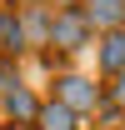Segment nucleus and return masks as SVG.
<instances>
[{"label":"nucleus","mask_w":125,"mask_h":130,"mask_svg":"<svg viewBox=\"0 0 125 130\" xmlns=\"http://www.w3.org/2000/svg\"><path fill=\"white\" fill-rule=\"evenodd\" d=\"M70 5H80V0H70Z\"/></svg>","instance_id":"ddd939ff"},{"label":"nucleus","mask_w":125,"mask_h":130,"mask_svg":"<svg viewBox=\"0 0 125 130\" xmlns=\"http://www.w3.org/2000/svg\"><path fill=\"white\" fill-rule=\"evenodd\" d=\"M25 45H50V5H20Z\"/></svg>","instance_id":"0eeeda50"},{"label":"nucleus","mask_w":125,"mask_h":130,"mask_svg":"<svg viewBox=\"0 0 125 130\" xmlns=\"http://www.w3.org/2000/svg\"><path fill=\"white\" fill-rule=\"evenodd\" d=\"M50 45H55V55H75V50L95 45V30L80 15V5H50Z\"/></svg>","instance_id":"f257e3e1"},{"label":"nucleus","mask_w":125,"mask_h":130,"mask_svg":"<svg viewBox=\"0 0 125 130\" xmlns=\"http://www.w3.org/2000/svg\"><path fill=\"white\" fill-rule=\"evenodd\" d=\"M5 85H10V80H5V70H0V90H5Z\"/></svg>","instance_id":"9b49d317"},{"label":"nucleus","mask_w":125,"mask_h":130,"mask_svg":"<svg viewBox=\"0 0 125 130\" xmlns=\"http://www.w3.org/2000/svg\"><path fill=\"white\" fill-rule=\"evenodd\" d=\"M35 130H85L75 110H65L60 100H40V115H35Z\"/></svg>","instance_id":"6e6552de"},{"label":"nucleus","mask_w":125,"mask_h":130,"mask_svg":"<svg viewBox=\"0 0 125 130\" xmlns=\"http://www.w3.org/2000/svg\"><path fill=\"white\" fill-rule=\"evenodd\" d=\"M0 55H25V25H20V5H0Z\"/></svg>","instance_id":"20e7f679"},{"label":"nucleus","mask_w":125,"mask_h":130,"mask_svg":"<svg viewBox=\"0 0 125 130\" xmlns=\"http://www.w3.org/2000/svg\"><path fill=\"white\" fill-rule=\"evenodd\" d=\"M110 105H120V110H125V70H120V75H110Z\"/></svg>","instance_id":"1a4fd4ad"},{"label":"nucleus","mask_w":125,"mask_h":130,"mask_svg":"<svg viewBox=\"0 0 125 130\" xmlns=\"http://www.w3.org/2000/svg\"><path fill=\"white\" fill-rule=\"evenodd\" d=\"M5 115H10L15 125H35V115H40V100H35L25 85H5Z\"/></svg>","instance_id":"39448f33"},{"label":"nucleus","mask_w":125,"mask_h":130,"mask_svg":"<svg viewBox=\"0 0 125 130\" xmlns=\"http://www.w3.org/2000/svg\"><path fill=\"white\" fill-rule=\"evenodd\" d=\"M80 15L90 20V30H95V35L125 30V0H80Z\"/></svg>","instance_id":"7ed1b4c3"},{"label":"nucleus","mask_w":125,"mask_h":130,"mask_svg":"<svg viewBox=\"0 0 125 130\" xmlns=\"http://www.w3.org/2000/svg\"><path fill=\"white\" fill-rule=\"evenodd\" d=\"M20 5H45V0H20Z\"/></svg>","instance_id":"9d476101"},{"label":"nucleus","mask_w":125,"mask_h":130,"mask_svg":"<svg viewBox=\"0 0 125 130\" xmlns=\"http://www.w3.org/2000/svg\"><path fill=\"white\" fill-rule=\"evenodd\" d=\"M15 130H35V125H15Z\"/></svg>","instance_id":"f8f14e48"},{"label":"nucleus","mask_w":125,"mask_h":130,"mask_svg":"<svg viewBox=\"0 0 125 130\" xmlns=\"http://www.w3.org/2000/svg\"><path fill=\"white\" fill-rule=\"evenodd\" d=\"M95 60H100L105 75H120V70H125V30L100 35V40H95Z\"/></svg>","instance_id":"423d86ee"},{"label":"nucleus","mask_w":125,"mask_h":130,"mask_svg":"<svg viewBox=\"0 0 125 130\" xmlns=\"http://www.w3.org/2000/svg\"><path fill=\"white\" fill-rule=\"evenodd\" d=\"M55 100H60L65 110H75V115H85V110H100V100H105V90L90 80V75H75V70H65L60 80H55Z\"/></svg>","instance_id":"f03ea898"}]
</instances>
